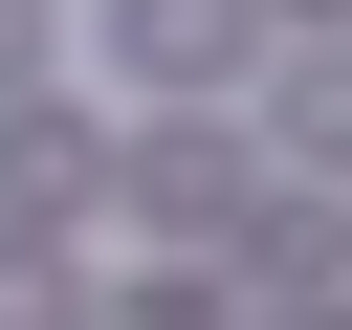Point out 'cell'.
Segmentation results:
<instances>
[{
  "instance_id": "obj_5",
  "label": "cell",
  "mask_w": 352,
  "mask_h": 330,
  "mask_svg": "<svg viewBox=\"0 0 352 330\" xmlns=\"http://www.w3.org/2000/svg\"><path fill=\"white\" fill-rule=\"evenodd\" d=\"M0 330H88V264H66V242H22V220H0Z\"/></svg>"
},
{
  "instance_id": "obj_1",
  "label": "cell",
  "mask_w": 352,
  "mask_h": 330,
  "mask_svg": "<svg viewBox=\"0 0 352 330\" xmlns=\"http://www.w3.org/2000/svg\"><path fill=\"white\" fill-rule=\"evenodd\" d=\"M110 176H132V220H154L176 264H220V242L264 220V132H242V110H154V154H110Z\"/></svg>"
},
{
  "instance_id": "obj_4",
  "label": "cell",
  "mask_w": 352,
  "mask_h": 330,
  "mask_svg": "<svg viewBox=\"0 0 352 330\" xmlns=\"http://www.w3.org/2000/svg\"><path fill=\"white\" fill-rule=\"evenodd\" d=\"M264 88V176H352V44H308V66H242Z\"/></svg>"
},
{
  "instance_id": "obj_6",
  "label": "cell",
  "mask_w": 352,
  "mask_h": 330,
  "mask_svg": "<svg viewBox=\"0 0 352 330\" xmlns=\"http://www.w3.org/2000/svg\"><path fill=\"white\" fill-rule=\"evenodd\" d=\"M110 330H242V286L220 264H154V286H110Z\"/></svg>"
},
{
  "instance_id": "obj_3",
  "label": "cell",
  "mask_w": 352,
  "mask_h": 330,
  "mask_svg": "<svg viewBox=\"0 0 352 330\" xmlns=\"http://www.w3.org/2000/svg\"><path fill=\"white\" fill-rule=\"evenodd\" d=\"M110 66H132L154 110H242V66H264V0H110Z\"/></svg>"
},
{
  "instance_id": "obj_7",
  "label": "cell",
  "mask_w": 352,
  "mask_h": 330,
  "mask_svg": "<svg viewBox=\"0 0 352 330\" xmlns=\"http://www.w3.org/2000/svg\"><path fill=\"white\" fill-rule=\"evenodd\" d=\"M22 66H44V0H0V88H22Z\"/></svg>"
},
{
  "instance_id": "obj_2",
  "label": "cell",
  "mask_w": 352,
  "mask_h": 330,
  "mask_svg": "<svg viewBox=\"0 0 352 330\" xmlns=\"http://www.w3.org/2000/svg\"><path fill=\"white\" fill-rule=\"evenodd\" d=\"M0 220H22V242H88V220H110V110L0 88Z\"/></svg>"
}]
</instances>
